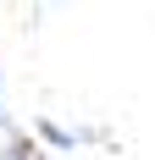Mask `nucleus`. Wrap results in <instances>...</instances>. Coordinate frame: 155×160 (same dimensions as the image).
<instances>
[{
    "mask_svg": "<svg viewBox=\"0 0 155 160\" xmlns=\"http://www.w3.org/2000/svg\"><path fill=\"white\" fill-rule=\"evenodd\" d=\"M0 160H45V149L33 144L28 132H11V138H6V149H0Z\"/></svg>",
    "mask_w": 155,
    "mask_h": 160,
    "instance_id": "1",
    "label": "nucleus"
},
{
    "mask_svg": "<svg viewBox=\"0 0 155 160\" xmlns=\"http://www.w3.org/2000/svg\"><path fill=\"white\" fill-rule=\"evenodd\" d=\"M0 122H6V83H0Z\"/></svg>",
    "mask_w": 155,
    "mask_h": 160,
    "instance_id": "2",
    "label": "nucleus"
}]
</instances>
